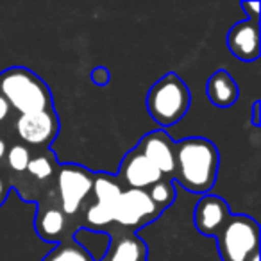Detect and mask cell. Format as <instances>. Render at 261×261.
<instances>
[{
	"label": "cell",
	"mask_w": 261,
	"mask_h": 261,
	"mask_svg": "<svg viewBox=\"0 0 261 261\" xmlns=\"http://www.w3.org/2000/svg\"><path fill=\"white\" fill-rule=\"evenodd\" d=\"M174 177L185 190L207 195L217 181L220 156L206 138H185L174 143Z\"/></svg>",
	"instance_id": "1"
},
{
	"label": "cell",
	"mask_w": 261,
	"mask_h": 261,
	"mask_svg": "<svg viewBox=\"0 0 261 261\" xmlns=\"http://www.w3.org/2000/svg\"><path fill=\"white\" fill-rule=\"evenodd\" d=\"M0 95L20 115L52 111V95L43 79L22 66H13L0 73Z\"/></svg>",
	"instance_id": "2"
},
{
	"label": "cell",
	"mask_w": 261,
	"mask_h": 261,
	"mask_svg": "<svg viewBox=\"0 0 261 261\" xmlns=\"http://www.w3.org/2000/svg\"><path fill=\"white\" fill-rule=\"evenodd\" d=\"M192 104V93L185 81L175 73H167L154 83L147 95V109L154 122L170 127L182 120Z\"/></svg>",
	"instance_id": "3"
},
{
	"label": "cell",
	"mask_w": 261,
	"mask_h": 261,
	"mask_svg": "<svg viewBox=\"0 0 261 261\" xmlns=\"http://www.w3.org/2000/svg\"><path fill=\"white\" fill-rule=\"evenodd\" d=\"M222 261H249L259 252V224L247 215H231L217 234Z\"/></svg>",
	"instance_id": "4"
},
{
	"label": "cell",
	"mask_w": 261,
	"mask_h": 261,
	"mask_svg": "<svg viewBox=\"0 0 261 261\" xmlns=\"http://www.w3.org/2000/svg\"><path fill=\"white\" fill-rule=\"evenodd\" d=\"M93 188V172L79 165H61L56 172V190L58 204L66 217L79 215L81 207L91 195Z\"/></svg>",
	"instance_id": "5"
},
{
	"label": "cell",
	"mask_w": 261,
	"mask_h": 261,
	"mask_svg": "<svg viewBox=\"0 0 261 261\" xmlns=\"http://www.w3.org/2000/svg\"><path fill=\"white\" fill-rule=\"evenodd\" d=\"M160 215L161 210L150 200L147 190L130 188H123L115 204V211H113L116 224L130 229V231L156 220Z\"/></svg>",
	"instance_id": "6"
},
{
	"label": "cell",
	"mask_w": 261,
	"mask_h": 261,
	"mask_svg": "<svg viewBox=\"0 0 261 261\" xmlns=\"http://www.w3.org/2000/svg\"><path fill=\"white\" fill-rule=\"evenodd\" d=\"M15 130L25 147H48L58 136L59 122L54 109L20 115L15 122Z\"/></svg>",
	"instance_id": "7"
},
{
	"label": "cell",
	"mask_w": 261,
	"mask_h": 261,
	"mask_svg": "<svg viewBox=\"0 0 261 261\" xmlns=\"http://www.w3.org/2000/svg\"><path fill=\"white\" fill-rule=\"evenodd\" d=\"M118 179L123 188L149 190L152 185L161 181L163 175L138 149H133L125 154L122 165H120Z\"/></svg>",
	"instance_id": "8"
},
{
	"label": "cell",
	"mask_w": 261,
	"mask_h": 261,
	"mask_svg": "<svg viewBox=\"0 0 261 261\" xmlns=\"http://www.w3.org/2000/svg\"><path fill=\"white\" fill-rule=\"evenodd\" d=\"M136 149L161 172L163 177L172 179L175 170L174 160V140L165 130H152L140 140Z\"/></svg>",
	"instance_id": "9"
},
{
	"label": "cell",
	"mask_w": 261,
	"mask_h": 261,
	"mask_svg": "<svg viewBox=\"0 0 261 261\" xmlns=\"http://www.w3.org/2000/svg\"><path fill=\"white\" fill-rule=\"evenodd\" d=\"M229 217H231V213H229L227 202L218 195H204L197 202L195 213H193L197 231L200 234L215 236V238L222 231Z\"/></svg>",
	"instance_id": "10"
},
{
	"label": "cell",
	"mask_w": 261,
	"mask_h": 261,
	"mask_svg": "<svg viewBox=\"0 0 261 261\" xmlns=\"http://www.w3.org/2000/svg\"><path fill=\"white\" fill-rule=\"evenodd\" d=\"M227 48L240 61H256L259 58V23L247 18L232 25L227 34Z\"/></svg>",
	"instance_id": "11"
},
{
	"label": "cell",
	"mask_w": 261,
	"mask_h": 261,
	"mask_svg": "<svg viewBox=\"0 0 261 261\" xmlns=\"http://www.w3.org/2000/svg\"><path fill=\"white\" fill-rule=\"evenodd\" d=\"M66 215L59 204H41L36 217V232L45 242L58 243L66 234Z\"/></svg>",
	"instance_id": "12"
},
{
	"label": "cell",
	"mask_w": 261,
	"mask_h": 261,
	"mask_svg": "<svg viewBox=\"0 0 261 261\" xmlns=\"http://www.w3.org/2000/svg\"><path fill=\"white\" fill-rule=\"evenodd\" d=\"M104 261H147V245L133 231L123 232L109 243Z\"/></svg>",
	"instance_id": "13"
},
{
	"label": "cell",
	"mask_w": 261,
	"mask_h": 261,
	"mask_svg": "<svg viewBox=\"0 0 261 261\" xmlns=\"http://www.w3.org/2000/svg\"><path fill=\"white\" fill-rule=\"evenodd\" d=\"M206 93L217 108H231L238 100V84L227 70H217L206 84Z\"/></svg>",
	"instance_id": "14"
},
{
	"label": "cell",
	"mask_w": 261,
	"mask_h": 261,
	"mask_svg": "<svg viewBox=\"0 0 261 261\" xmlns=\"http://www.w3.org/2000/svg\"><path fill=\"white\" fill-rule=\"evenodd\" d=\"M122 192L123 185L118 177L109 174H93V188H91L93 202L115 211V204Z\"/></svg>",
	"instance_id": "15"
},
{
	"label": "cell",
	"mask_w": 261,
	"mask_h": 261,
	"mask_svg": "<svg viewBox=\"0 0 261 261\" xmlns=\"http://www.w3.org/2000/svg\"><path fill=\"white\" fill-rule=\"evenodd\" d=\"M43 261H93L91 254L79 242H61L43 257Z\"/></svg>",
	"instance_id": "16"
},
{
	"label": "cell",
	"mask_w": 261,
	"mask_h": 261,
	"mask_svg": "<svg viewBox=\"0 0 261 261\" xmlns=\"http://www.w3.org/2000/svg\"><path fill=\"white\" fill-rule=\"evenodd\" d=\"M147 193H149L150 200H152L161 211L167 210V207L175 200L174 182H172V179H168V177H163L161 181H158L156 185H152L149 190H147Z\"/></svg>",
	"instance_id": "17"
},
{
	"label": "cell",
	"mask_w": 261,
	"mask_h": 261,
	"mask_svg": "<svg viewBox=\"0 0 261 261\" xmlns=\"http://www.w3.org/2000/svg\"><path fill=\"white\" fill-rule=\"evenodd\" d=\"M31 158L33 156H31L29 147H25L23 143H15L6 152V165L15 174H23L27 170V167H29Z\"/></svg>",
	"instance_id": "18"
},
{
	"label": "cell",
	"mask_w": 261,
	"mask_h": 261,
	"mask_svg": "<svg viewBox=\"0 0 261 261\" xmlns=\"http://www.w3.org/2000/svg\"><path fill=\"white\" fill-rule=\"evenodd\" d=\"M25 172L33 179H36V181H40V182L48 181V179H52L56 174L54 161L47 156H34V158H31L29 167H27Z\"/></svg>",
	"instance_id": "19"
},
{
	"label": "cell",
	"mask_w": 261,
	"mask_h": 261,
	"mask_svg": "<svg viewBox=\"0 0 261 261\" xmlns=\"http://www.w3.org/2000/svg\"><path fill=\"white\" fill-rule=\"evenodd\" d=\"M9 190H11V182L0 174V206H2V204L6 202V199H8Z\"/></svg>",
	"instance_id": "20"
},
{
	"label": "cell",
	"mask_w": 261,
	"mask_h": 261,
	"mask_svg": "<svg viewBox=\"0 0 261 261\" xmlns=\"http://www.w3.org/2000/svg\"><path fill=\"white\" fill-rule=\"evenodd\" d=\"M93 81L98 84V86H104V84H108V81H109V72L106 68H95V72H93Z\"/></svg>",
	"instance_id": "21"
},
{
	"label": "cell",
	"mask_w": 261,
	"mask_h": 261,
	"mask_svg": "<svg viewBox=\"0 0 261 261\" xmlns=\"http://www.w3.org/2000/svg\"><path fill=\"white\" fill-rule=\"evenodd\" d=\"M9 115H11V106H9L8 100L0 95V123L6 122V120L9 118Z\"/></svg>",
	"instance_id": "22"
},
{
	"label": "cell",
	"mask_w": 261,
	"mask_h": 261,
	"mask_svg": "<svg viewBox=\"0 0 261 261\" xmlns=\"http://www.w3.org/2000/svg\"><path fill=\"white\" fill-rule=\"evenodd\" d=\"M242 8L245 9V11H247V9L250 11V18L249 20H256V22H257V9H259V4H257V2H243Z\"/></svg>",
	"instance_id": "23"
},
{
	"label": "cell",
	"mask_w": 261,
	"mask_h": 261,
	"mask_svg": "<svg viewBox=\"0 0 261 261\" xmlns=\"http://www.w3.org/2000/svg\"><path fill=\"white\" fill-rule=\"evenodd\" d=\"M252 123L254 125H259V102H254V108H252Z\"/></svg>",
	"instance_id": "24"
},
{
	"label": "cell",
	"mask_w": 261,
	"mask_h": 261,
	"mask_svg": "<svg viewBox=\"0 0 261 261\" xmlns=\"http://www.w3.org/2000/svg\"><path fill=\"white\" fill-rule=\"evenodd\" d=\"M6 152H8V142L0 138V161L6 158Z\"/></svg>",
	"instance_id": "25"
},
{
	"label": "cell",
	"mask_w": 261,
	"mask_h": 261,
	"mask_svg": "<svg viewBox=\"0 0 261 261\" xmlns=\"http://www.w3.org/2000/svg\"><path fill=\"white\" fill-rule=\"evenodd\" d=\"M249 261H259V252L252 254V256H250V257H249Z\"/></svg>",
	"instance_id": "26"
}]
</instances>
